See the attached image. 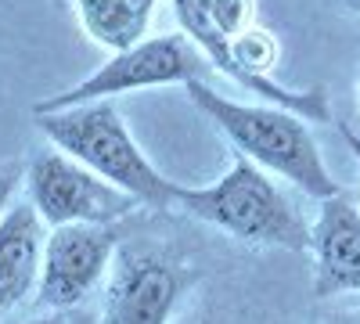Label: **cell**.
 <instances>
[{"instance_id":"30bf717a","label":"cell","mask_w":360,"mask_h":324,"mask_svg":"<svg viewBox=\"0 0 360 324\" xmlns=\"http://www.w3.org/2000/svg\"><path fill=\"white\" fill-rule=\"evenodd\" d=\"M86 40L108 54H123L148 40L159 0H72Z\"/></svg>"},{"instance_id":"9a60e30c","label":"cell","mask_w":360,"mask_h":324,"mask_svg":"<svg viewBox=\"0 0 360 324\" xmlns=\"http://www.w3.org/2000/svg\"><path fill=\"white\" fill-rule=\"evenodd\" d=\"M339 4H342L346 11H353V15H360V0H339Z\"/></svg>"},{"instance_id":"5b68a950","label":"cell","mask_w":360,"mask_h":324,"mask_svg":"<svg viewBox=\"0 0 360 324\" xmlns=\"http://www.w3.org/2000/svg\"><path fill=\"white\" fill-rule=\"evenodd\" d=\"M25 202L33 205L44 227H112L123 223L141 205L90 173L76 159L62 155L58 148L33 155L25 166Z\"/></svg>"},{"instance_id":"8992f818","label":"cell","mask_w":360,"mask_h":324,"mask_svg":"<svg viewBox=\"0 0 360 324\" xmlns=\"http://www.w3.org/2000/svg\"><path fill=\"white\" fill-rule=\"evenodd\" d=\"M119 249V223L112 227H54L44 238L37 303L62 313L83 303L112 267Z\"/></svg>"},{"instance_id":"277c9868","label":"cell","mask_w":360,"mask_h":324,"mask_svg":"<svg viewBox=\"0 0 360 324\" xmlns=\"http://www.w3.org/2000/svg\"><path fill=\"white\" fill-rule=\"evenodd\" d=\"M209 62L202 58V51L180 33H159L148 37L137 47L112 54L101 69H94L86 79H79L76 86L62 94H51L44 101L33 105V115H51V112H65L76 105H90V101H115L119 94H134V91H152V86H169V83H191V79H205Z\"/></svg>"},{"instance_id":"6da1fadb","label":"cell","mask_w":360,"mask_h":324,"mask_svg":"<svg viewBox=\"0 0 360 324\" xmlns=\"http://www.w3.org/2000/svg\"><path fill=\"white\" fill-rule=\"evenodd\" d=\"M184 91H188L191 105L234 144L238 155H245L259 169L288 181L307 198L324 202V198L342 195V184L328 169L321 144L307 119H299V115L274 108V105L234 101V98L220 94L217 86H209L205 79L184 83Z\"/></svg>"},{"instance_id":"7c38bea8","label":"cell","mask_w":360,"mask_h":324,"mask_svg":"<svg viewBox=\"0 0 360 324\" xmlns=\"http://www.w3.org/2000/svg\"><path fill=\"white\" fill-rule=\"evenodd\" d=\"M339 134H342V141L349 144V152H353V159H356V166H360V134H356L353 127H346V123L339 127ZM356 209H360V205H356Z\"/></svg>"},{"instance_id":"7a4b0ae2","label":"cell","mask_w":360,"mask_h":324,"mask_svg":"<svg viewBox=\"0 0 360 324\" xmlns=\"http://www.w3.org/2000/svg\"><path fill=\"white\" fill-rule=\"evenodd\" d=\"M33 119L62 155L76 159L90 173H98L112 188L127 191L137 205H148V209L176 205L184 184L169 181L162 169H155V162L134 141L115 101H90L65 112L33 115Z\"/></svg>"},{"instance_id":"4fadbf2b","label":"cell","mask_w":360,"mask_h":324,"mask_svg":"<svg viewBox=\"0 0 360 324\" xmlns=\"http://www.w3.org/2000/svg\"><path fill=\"white\" fill-rule=\"evenodd\" d=\"M324 324H360V310H346V313H335V317H328Z\"/></svg>"},{"instance_id":"5bb4252c","label":"cell","mask_w":360,"mask_h":324,"mask_svg":"<svg viewBox=\"0 0 360 324\" xmlns=\"http://www.w3.org/2000/svg\"><path fill=\"white\" fill-rule=\"evenodd\" d=\"M22 324H69L65 313H47V317H33V320H22Z\"/></svg>"},{"instance_id":"8fae6325","label":"cell","mask_w":360,"mask_h":324,"mask_svg":"<svg viewBox=\"0 0 360 324\" xmlns=\"http://www.w3.org/2000/svg\"><path fill=\"white\" fill-rule=\"evenodd\" d=\"M22 173H25L22 162H4V166H0V216H4L8 205L15 202V191L22 184Z\"/></svg>"},{"instance_id":"3957f363","label":"cell","mask_w":360,"mask_h":324,"mask_svg":"<svg viewBox=\"0 0 360 324\" xmlns=\"http://www.w3.org/2000/svg\"><path fill=\"white\" fill-rule=\"evenodd\" d=\"M176 205L245 245L310 252V223L295 209L288 191L245 155H234L231 169L213 184L180 188Z\"/></svg>"},{"instance_id":"ba28073f","label":"cell","mask_w":360,"mask_h":324,"mask_svg":"<svg viewBox=\"0 0 360 324\" xmlns=\"http://www.w3.org/2000/svg\"><path fill=\"white\" fill-rule=\"evenodd\" d=\"M314 256V296L332 299L360 292V209L346 195L317 202V220L310 223Z\"/></svg>"},{"instance_id":"9c48e42d","label":"cell","mask_w":360,"mask_h":324,"mask_svg":"<svg viewBox=\"0 0 360 324\" xmlns=\"http://www.w3.org/2000/svg\"><path fill=\"white\" fill-rule=\"evenodd\" d=\"M47 227L25 198L11 202L0 216V320L18 310L40 285Z\"/></svg>"},{"instance_id":"52a82bcc","label":"cell","mask_w":360,"mask_h":324,"mask_svg":"<svg viewBox=\"0 0 360 324\" xmlns=\"http://www.w3.org/2000/svg\"><path fill=\"white\" fill-rule=\"evenodd\" d=\"M191 274L162 252L115 249L105 278V320L108 324H166L180 303Z\"/></svg>"}]
</instances>
